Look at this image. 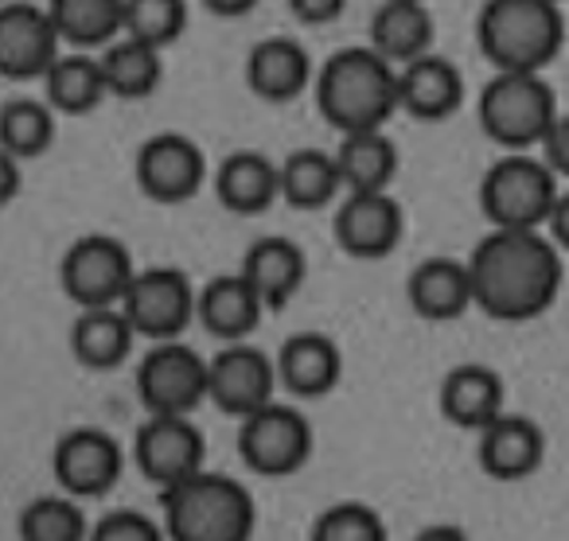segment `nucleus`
Instances as JSON below:
<instances>
[{"mask_svg": "<svg viewBox=\"0 0 569 541\" xmlns=\"http://www.w3.org/2000/svg\"><path fill=\"white\" fill-rule=\"evenodd\" d=\"M94 541H160L168 538L164 525H157L149 514H141V510H110L106 518H98L94 522V533H90Z\"/></svg>", "mask_w": 569, "mask_h": 541, "instance_id": "obj_37", "label": "nucleus"}, {"mask_svg": "<svg viewBox=\"0 0 569 541\" xmlns=\"http://www.w3.org/2000/svg\"><path fill=\"white\" fill-rule=\"evenodd\" d=\"M242 277L253 284L261 304H266L269 312H277V308H284L301 292L305 277H309V258H305V250L293 238L266 234L246 250Z\"/></svg>", "mask_w": 569, "mask_h": 541, "instance_id": "obj_24", "label": "nucleus"}, {"mask_svg": "<svg viewBox=\"0 0 569 541\" xmlns=\"http://www.w3.org/2000/svg\"><path fill=\"white\" fill-rule=\"evenodd\" d=\"M343 374L340 343L325 331H297L277 351V378L293 398L317 401L336 390Z\"/></svg>", "mask_w": 569, "mask_h": 541, "instance_id": "obj_20", "label": "nucleus"}, {"mask_svg": "<svg viewBox=\"0 0 569 541\" xmlns=\"http://www.w3.org/2000/svg\"><path fill=\"white\" fill-rule=\"evenodd\" d=\"M371 48L395 67L429 56L433 17H429L426 0H382L371 17Z\"/></svg>", "mask_w": 569, "mask_h": 541, "instance_id": "obj_27", "label": "nucleus"}, {"mask_svg": "<svg viewBox=\"0 0 569 541\" xmlns=\"http://www.w3.org/2000/svg\"><path fill=\"white\" fill-rule=\"evenodd\" d=\"M437 409L445 421H452L465 432L488 429L496 417L507 413L503 378L483 362H460L437 385Z\"/></svg>", "mask_w": 569, "mask_h": 541, "instance_id": "obj_18", "label": "nucleus"}, {"mask_svg": "<svg viewBox=\"0 0 569 541\" xmlns=\"http://www.w3.org/2000/svg\"><path fill=\"white\" fill-rule=\"evenodd\" d=\"M266 312L269 308L261 304V297L242 277V269H238V273H219L199 284L196 320L203 323L207 335L219 339V343H242V339H250Z\"/></svg>", "mask_w": 569, "mask_h": 541, "instance_id": "obj_21", "label": "nucleus"}, {"mask_svg": "<svg viewBox=\"0 0 569 541\" xmlns=\"http://www.w3.org/2000/svg\"><path fill=\"white\" fill-rule=\"evenodd\" d=\"M317 110L332 129L363 133V129H387V121L402 110L398 98V67L379 51L343 48L317 71Z\"/></svg>", "mask_w": 569, "mask_h": 541, "instance_id": "obj_2", "label": "nucleus"}, {"mask_svg": "<svg viewBox=\"0 0 569 541\" xmlns=\"http://www.w3.org/2000/svg\"><path fill=\"white\" fill-rule=\"evenodd\" d=\"M476 308L499 323H527L553 308L566 281V253L542 230L491 227L472 258Z\"/></svg>", "mask_w": 569, "mask_h": 541, "instance_id": "obj_1", "label": "nucleus"}, {"mask_svg": "<svg viewBox=\"0 0 569 541\" xmlns=\"http://www.w3.org/2000/svg\"><path fill=\"white\" fill-rule=\"evenodd\" d=\"M558 196V172L535 152H507L480 180V211L507 230H542Z\"/></svg>", "mask_w": 569, "mask_h": 541, "instance_id": "obj_6", "label": "nucleus"}, {"mask_svg": "<svg viewBox=\"0 0 569 541\" xmlns=\"http://www.w3.org/2000/svg\"><path fill=\"white\" fill-rule=\"evenodd\" d=\"M74 494H43L20 510V541H82L90 538V522Z\"/></svg>", "mask_w": 569, "mask_h": 541, "instance_id": "obj_34", "label": "nucleus"}, {"mask_svg": "<svg viewBox=\"0 0 569 541\" xmlns=\"http://www.w3.org/2000/svg\"><path fill=\"white\" fill-rule=\"evenodd\" d=\"M546 234L553 238L561 253H569V191H561L558 203H553L550 219H546Z\"/></svg>", "mask_w": 569, "mask_h": 541, "instance_id": "obj_40", "label": "nucleus"}, {"mask_svg": "<svg viewBox=\"0 0 569 541\" xmlns=\"http://www.w3.org/2000/svg\"><path fill=\"white\" fill-rule=\"evenodd\" d=\"M558 4H566V0H558Z\"/></svg>", "mask_w": 569, "mask_h": 541, "instance_id": "obj_42", "label": "nucleus"}, {"mask_svg": "<svg viewBox=\"0 0 569 541\" xmlns=\"http://www.w3.org/2000/svg\"><path fill=\"white\" fill-rule=\"evenodd\" d=\"M398 98H402V110L410 118L445 121L465 102V74L452 59L429 51V56L398 67Z\"/></svg>", "mask_w": 569, "mask_h": 541, "instance_id": "obj_23", "label": "nucleus"}, {"mask_svg": "<svg viewBox=\"0 0 569 541\" xmlns=\"http://www.w3.org/2000/svg\"><path fill=\"white\" fill-rule=\"evenodd\" d=\"M59 36L48 4L4 0L0 9V74L12 82L43 79L59 59Z\"/></svg>", "mask_w": 569, "mask_h": 541, "instance_id": "obj_12", "label": "nucleus"}, {"mask_svg": "<svg viewBox=\"0 0 569 541\" xmlns=\"http://www.w3.org/2000/svg\"><path fill=\"white\" fill-rule=\"evenodd\" d=\"M558 113V98L542 71H496L480 90V129L507 152L538 149Z\"/></svg>", "mask_w": 569, "mask_h": 541, "instance_id": "obj_5", "label": "nucleus"}, {"mask_svg": "<svg viewBox=\"0 0 569 541\" xmlns=\"http://www.w3.org/2000/svg\"><path fill=\"white\" fill-rule=\"evenodd\" d=\"M121 312L129 315L137 335L149 339V343L180 339L199 315V289L176 266L137 269L126 300H121Z\"/></svg>", "mask_w": 569, "mask_h": 541, "instance_id": "obj_10", "label": "nucleus"}, {"mask_svg": "<svg viewBox=\"0 0 569 541\" xmlns=\"http://www.w3.org/2000/svg\"><path fill=\"white\" fill-rule=\"evenodd\" d=\"M406 300L421 320H460L468 308H476L472 269L457 258H426L413 266L406 281Z\"/></svg>", "mask_w": 569, "mask_h": 541, "instance_id": "obj_22", "label": "nucleus"}, {"mask_svg": "<svg viewBox=\"0 0 569 541\" xmlns=\"http://www.w3.org/2000/svg\"><path fill=\"white\" fill-rule=\"evenodd\" d=\"M98 59H102L106 90L121 102H141L164 79V51L133 40V36H118L110 48H102Z\"/></svg>", "mask_w": 569, "mask_h": 541, "instance_id": "obj_30", "label": "nucleus"}, {"mask_svg": "<svg viewBox=\"0 0 569 541\" xmlns=\"http://www.w3.org/2000/svg\"><path fill=\"white\" fill-rule=\"evenodd\" d=\"M332 230L348 258L375 261L398 250L406 234V214L390 191H348Z\"/></svg>", "mask_w": 569, "mask_h": 541, "instance_id": "obj_16", "label": "nucleus"}, {"mask_svg": "<svg viewBox=\"0 0 569 541\" xmlns=\"http://www.w3.org/2000/svg\"><path fill=\"white\" fill-rule=\"evenodd\" d=\"M476 43L496 71H546L566 48V12L558 0H488Z\"/></svg>", "mask_w": 569, "mask_h": 541, "instance_id": "obj_3", "label": "nucleus"}, {"mask_svg": "<svg viewBox=\"0 0 569 541\" xmlns=\"http://www.w3.org/2000/svg\"><path fill=\"white\" fill-rule=\"evenodd\" d=\"M137 277L133 253L113 234H82L59 261V284L74 308H113Z\"/></svg>", "mask_w": 569, "mask_h": 541, "instance_id": "obj_8", "label": "nucleus"}, {"mask_svg": "<svg viewBox=\"0 0 569 541\" xmlns=\"http://www.w3.org/2000/svg\"><path fill=\"white\" fill-rule=\"evenodd\" d=\"M343 9H348V0H289V12L309 28L336 24L343 17Z\"/></svg>", "mask_w": 569, "mask_h": 541, "instance_id": "obj_39", "label": "nucleus"}, {"mask_svg": "<svg viewBox=\"0 0 569 541\" xmlns=\"http://www.w3.org/2000/svg\"><path fill=\"white\" fill-rule=\"evenodd\" d=\"M312 421L293 405L269 401L238 421V455L250 471L266 479L297 475L312 455Z\"/></svg>", "mask_w": 569, "mask_h": 541, "instance_id": "obj_7", "label": "nucleus"}, {"mask_svg": "<svg viewBox=\"0 0 569 541\" xmlns=\"http://www.w3.org/2000/svg\"><path fill=\"white\" fill-rule=\"evenodd\" d=\"M476 437H480V444H476L480 468L488 471L491 479H499V483H515V479L535 475L546 460L542 429L522 413L496 417V421L476 432Z\"/></svg>", "mask_w": 569, "mask_h": 541, "instance_id": "obj_19", "label": "nucleus"}, {"mask_svg": "<svg viewBox=\"0 0 569 541\" xmlns=\"http://www.w3.org/2000/svg\"><path fill=\"white\" fill-rule=\"evenodd\" d=\"M137 331L121 304L113 308H79L71 323V354L87 370H118L137 347Z\"/></svg>", "mask_w": 569, "mask_h": 541, "instance_id": "obj_26", "label": "nucleus"}, {"mask_svg": "<svg viewBox=\"0 0 569 541\" xmlns=\"http://www.w3.org/2000/svg\"><path fill=\"white\" fill-rule=\"evenodd\" d=\"M133 460L152 487L168 491L207 468V440L191 413H149L133 440Z\"/></svg>", "mask_w": 569, "mask_h": 541, "instance_id": "obj_11", "label": "nucleus"}, {"mask_svg": "<svg viewBox=\"0 0 569 541\" xmlns=\"http://www.w3.org/2000/svg\"><path fill=\"white\" fill-rule=\"evenodd\" d=\"M121 468H126V452L106 429L82 424L59 437L56 455H51V471L56 483L74 499H102L118 487Z\"/></svg>", "mask_w": 569, "mask_h": 541, "instance_id": "obj_13", "label": "nucleus"}, {"mask_svg": "<svg viewBox=\"0 0 569 541\" xmlns=\"http://www.w3.org/2000/svg\"><path fill=\"white\" fill-rule=\"evenodd\" d=\"M312 82H317V67L305 43H297L293 36H266L246 56V87L261 102H293Z\"/></svg>", "mask_w": 569, "mask_h": 541, "instance_id": "obj_17", "label": "nucleus"}, {"mask_svg": "<svg viewBox=\"0 0 569 541\" xmlns=\"http://www.w3.org/2000/svg\"><path fill=\"white\" fill-rule=\"evenodd\" d=\"M211 393V359L183 339L152 343L137 362V398L149 413H196Z\"/></svg>", "mask_w": 569, "mask_h": 541, "instance_id": "obj_9", "label": "nucleus"}, {"mask_svg": "<svg viewBox=\"0 0 569 541\" xmlns=\"http://www.w3.org/2000/svg\"><path fill=\"white\" fill-rule=\"evenodd\" d=\"M542 149V160L558 172V180H569V113H558L546 133V141L538 144Z\"/></svg>", "mask_w": 569, "mask_h": 541, "instance_id": "obj_38", "label": "nucleus"}, {"mask_svg": "<svg viewBox=\"0 0 569 541\" xmlns=\"http://www.w3.org/2000/svg\"><path fill=\"white\" fill-rule=\"evenodd\" d=\"M336 164L343 176V191H390L398 176V144L387 129L343 133Z\"/></svg>", "mask_w": 569, "mask_h": 541, "instance_id": "obj_28", "label": "nucleus"}, {"mask_svg": "<svg viewBox=\"0 0 569 541\" xmlns=\"http://www.w3.org/2000/svg\"><path fill=\"white\" fill-rule=\"evenodd\" d=\"M214 196L230 214H261L281 199V164L266 152L238 149L214 168Z\"/></svg>", "mask_w": 569, "mask_h": 541, "instance_id": "obj_25", "label": "nucleus"}, {"mask_svg": "<svg viewBox=\"0 0 569 541\" xmlns=\"http://www.w3.org/2000/svg\"><path fill=\"white\" fill-rule=\"evenodd\" d=\"M382 538H387L382 514L356 499L332 502V507L312 522V541H382Z\"/></svg>", "mask_w": 569, "mask_h": 541, "instance_id": "obj_36", "label": "nucleus"}, {"mask_svg": "<svg viewBox=\"0 0 569 541\" xmlns=\"http://www.w3.org/2000/svg\"><path fill=\"white\" fill-rule=\"evenodd\" d=\"M43 98L56 106V113H67V118L94 113L98 106L110 98L106 74H102V59L90 56V51L59 56L56 67L43 74Z\"/></svg>", "mask_w": 569, "mask_h": 541, "instance_id": "obj_29", "label": "nucleus"}, {"mask_svg": "<svg viewBox=\"0 0 569 541\" xmlns=\"http://www.w3.org/2000/svg\"><path fill=\"white\" fill-rule=\"evenodd\" d=\"M137 183L152 203H188L199 196L207 180V157L191 137L183 133H157L137 152Z\"/></svg>", "mask_w": 569, "mask_h": 541, "instance_id": "obj_15", "label": "nucleus"}, {"mask_svg": "<svg viewBox=\"0 0 569 541\" xmlns=\"http://www.w3.org/2000/svg\"><path fill=\"white\" fill-rule=\"evenodd\" d=\"M258 0H203V9L214 12V17H246Z\"/></svg>", "mask_w": 569, "mask_h": 541, "instance_id": "obj_41", "label": "nucleus"}, {"mask_svg": "<svg viewBox=\"0 0 569 541\" xmlns=\"http://www.w3.org/2000/svg\"><path fill=\"white\" fill-rule=\"evenodd\" d=\"M343 191L336 152L297 149L281 160V199L297 211H320Z\"/></svg>", "mask_w": 569, "mask_h": 541, "instance_id": "obj_32", "label": "nucleus"}, {"mask_svg": "<svg viewBox=\"0 0 569 541\" xmlns=\"http://www.w3.org/2000/svg\"><path fill=\"white\" fill-rule=\"evenodd\" d=\"M164 494V530L172 541H246L258 525V507L242 479L196 471Z\"/></svg>", "mask_w": 569, "mask_h": 541, "instance_id": "obj_4", "label": "nucleus"}, {"mask_svg": "<svg viewBox=\"0 0 569 541\" xmlns=\"http://www.w3.org/2000/svg\"><path fill=\"white\" fill-rule=\"evenodd\" d=\"M56 141V106L48 98H9L0 106V152L17 160L43 157Z\"/></svg>", "mask_w": 569, "mask_h": 541, "instance_id": "obj_33", "label": "nucleus"}, {"mask_svg": "<svg viewBox=\"0 0 569 541\" xmlns=\"http://www.w3.org/2000/svg\"><path fill=\"white\" fill-rule=\"evenodd\" d=\"M48 12L74 51L110 48L126 32V0H48Z\"/></svg>", "mask_w": 569, "mask_h": 541, "instance_id": "obj_31", "label": "nucleus"}, {"mask_svg": "<svg viewBox=\"0 0 569 541\" xmlns=\"http://www.w3.org/2000/svg\"><path fill=\"white\" fill-rule=\"evenodd\" d=\"M277 385H281V378H277V359H269L250 339H242V343H222L219 354H211V393H207V401L219 405L227 417L242 421L246 413L269 405Z\"/></svg>", "mask_w": 569, "mask_h": 541, "instance_id": "obj_14", "label": "nucleus"}, {"mask_svg": "<svg viewBox=\"0 0 569 541\" xmlns=\"http://www.w3.org/2000/svg\"><path fill=\"white\" fill-rule=\"evenodd\" d=\"M188 28V0H126V32L152 48H172Z\"/></svg>", "mask_w": 569, "mask_h": 541, "instance_id": "obj_35", "label": "nucleus"}]
</instances>
